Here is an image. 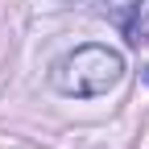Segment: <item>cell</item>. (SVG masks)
Listing matches in <instances>:
<instances>
[{"label":"cell","instance_id":"3957f363","mask_svg":"<svg viewBox=\"0 0 149 149\" xmlns=\"http://www.w3.org/2000/svg\"><path fill=\"white\" fill-rule=\"evenodd\" d=\"M128 42H133V46H149V8L133 21V29H128Z\"/></svg>","mask_w":149,"mask_h":149},{"label":"cell","instance_id":"277c9868","mask_svg":"<svg viewBox=\"0 0 149 149\" xmlns=\"http://www.w3.org/2000/svg\"><path fill=\"white\" fill-rule=\"evenodd\" d=\"M141 79H145V83H149V66H141Z\"/></svg>","mask_w":149,"mask_h":149},{"label":"cell","instance_id":"7a4b0ae2","mask_svg":"<svg viewBox=\"0 0 149 149\" xmlns=\"http://www.w3.org/2000/svg\"><path fill=\"white\" fill-rule=\"evenodd\" d=\"M104 8H108V17H112V21H116V25L128 33V29H133V13L141 8V0H108Z\"/></svg>","mask_w":149,"mask_h":149},{"label":"cell","instance_id":"6da1fadb","mask_svg":"<svg viewBox=\"0 0 149 149\" xmlns=\"http://www.w3.org/2000/svg\"><path fill=\"white\" fill-rule=\"evenodd\" d=\"M120 79H124V58L112 46H74L54 62V87L74 100L108 95Z\"/></svg>","mask_w":149,"mask_h":149}]
</instances>
